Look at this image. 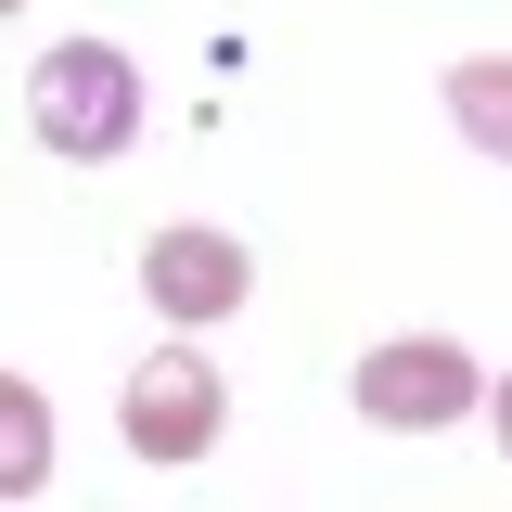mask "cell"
Wrapping results in <instances>:
<instances>
[{
	"mask_svg": "<svg viewBox=\"0 0 512 512\" xmlns=\"http://www.w3.org/2000/svg\"><path fill=\"white\" fill-rule=\"evenodd\" d=\"M26 116H39L52 154L116 167L128 141H141V64H128L116 39H64V52H39V77H26Z\"/></svg>",
	"mask_w": 512,
	"mask_h": 512,
	"instance_id": "6da1fadb",
	"label": "cell"
},
{
	"mask_svg": "<svg viewBox=\"0 0 512 512\" xmlns=\"http://www.w3.org/2000/svg\"><path fill=\"white\" fill-rule=\"evenodd\" d=\"M116 423H128V448L141 461H205L218 448V423H231V384H218V359L205 346H154L141 372H128V397H116Z\"/></svg>",
	"mask_w": 512,
	"mask_h": 512,
	"instance_id": "7a4b0ae2",
	"label": "cell"
},
{
	"mask_svg": "<svg viewBox=\"0 0 512 512\" xmlns=\"http://www.w3.org/2000/svg\"><path fill=\"white\" fill-rule=\"evenodd\" d=\"M359 410H372L384 436H436V423L474 410V359H461L448 333H397V346L359 359Z\"/></svg>",
	"mask_w": 512,
	"mask_h": 512,
	"instance_id": "3957f363",
	"label": "cell"
},
{
	"mask_svg": "<svg viewBox=\"0 0 512 512\" xmlns=\"http://www.w3.org/2000/svg\"><path fill=\"white\" fill-rule=\"evenodd\" d=\"M244 282H256L244 244H231V231H205V218H180V231H154V244H141V295L180 320V333L231 320V308H244Z\"/></svg>",
	"mask_w": 512,
	"mask_h": 512,
	"instance_id": "277c9868",
	"label": "cell"
},
{
	"mask_svg": "<svg viewBox=\"0 0 512 512\" xmlns=\"http://www.w3.org/2000/svg\"><path fill=\"white\" fill-rule=\"evenodd\" d=\"M448 128L512 167V52H461V64H448Z\"/></svg>",
	"mask_w": 512,
	"mask_h": 512,
	"instance_id": "5b68a950",
	"label": "cell"
},
{
	"mask_svg": "<svg viewBox=\"0 0 512 512\" xmlns=\"http://www.w3.org/2000/svg\"><path fill=\"white\" fill-rule=\"evenodd\" d=\"M39 474H52V397L26 372H0V500H26Z\"/></svg>",
	"mask_w": 512,
	"mask_h": 512,
	"instance_id": "8992f818",
	"label": "cell"
},
{
	"mask_svg": "<svg viewBox=\"0 0 512 512\" xmlns=\"http://www.w3.org/2000/svg\"><path fill=\"white\" fill-rule=\"evenodd\" d=\"M500 461H512V384H500Z\"/></svg>",
	"mask_w": 512,
	"mask_h": 512,
	"instance_id": "52a82bcc",
	"label": "cell"
},
{
	"mask_svg": "<svg viewBox=\"0 0 512 512\" xmlns=\"http://www.w3.org/2000/svg\"><path fill=\"white\" fill-rule=\"evenodd\" d=\"M0 13H13V0H0Z\"/></svg>",
	"mask_w": 512,
	"mask_h": 512,
	"instance_id": "ba28073f",
	"label": "cell"
}]
</instances>
